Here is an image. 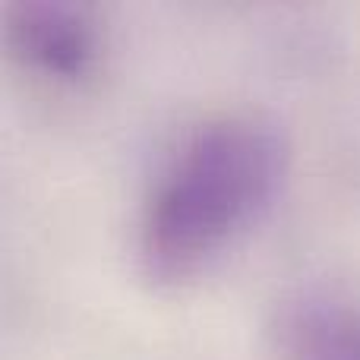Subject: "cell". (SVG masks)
<instances>
[{
    "label": "cell",
    "mask_w": 360,
    "mask_h": 360,
    "mask_svg": "<svg viewBox=\"0 0 360 360\" xmlns=\"http://www.w3.org/2000/svg\"><path fill=\"white\" fill-rule=\"evenodd\" d=\"M0 32L19 73L51 92L79 95L105 70L108 29L89 4L16 0L4 10Z\"/></svg>",
    "instance_id": "cell-2"
},
{
    "label": "cell",
    "mask_w": 360,
    "mask_h": 360,
    "mask_svg": "<svg viewBox=\"0 0 360 360\" xmlns=\"http://www.w3.org/2000/svg\"><path fill=\"white\" fill-rule=\"evenodd\" d=\"M275 360H360V304L335 294H294L269 326Z\"/></svg>",
    "instance_id": "cell-3"
},
{
    "label": "cell",
    "mask_w": 360,
    "mask_h": 360,
    "mask_svg": "<svg viewBox=\"0 0 360 360\" xmlns=\"http://www.w3.org/2000/svg\"><path fill=\"white\" fill-rule=\"evenodd\" d=\"M288 162L285 133L256 111L209 114L180 133L136 212L143 278L184 288L215 269L272 212Z\"/></svg>",
    "instance_id": "cell-1"
}]
</instances>
